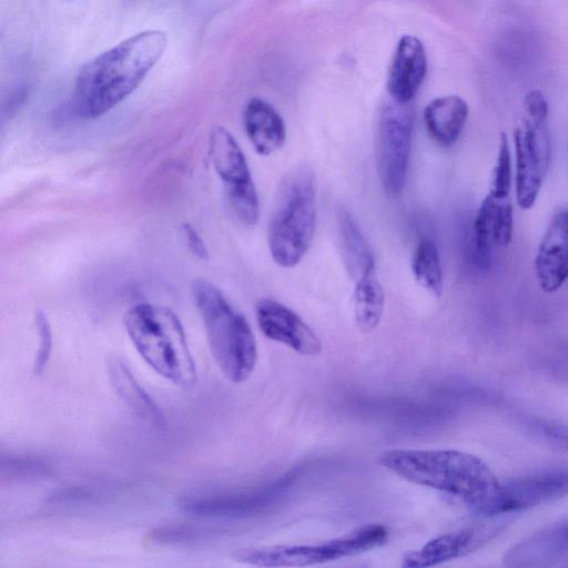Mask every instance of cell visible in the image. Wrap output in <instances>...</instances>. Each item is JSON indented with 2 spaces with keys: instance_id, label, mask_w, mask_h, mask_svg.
<instances>
[{
  "instance_id": "cell-1",
  "label": "cell",
  "mask_w": 568,
  "mask_h": 568,
  "mask_svg": "<svg viewBox=\"0 0 568 568\" xmlns=\"http://www.w3.org/2000/svg\"><path fill=\"white\" fill-rule=\"evenodd\" d=\"M166 43L163 31L144 30L88 61L75 79L73 112L82 119H95L112 110L142 83Z\"/></svg>"
},
{
  "instance_id": "cell-2",
  "label": "cell",
  "mask_w": 568,
  "mask_h": 568,
  "mask_svg": "<svg viewBox=\"0 0 568 568\" xmlns=\"http://www.w3.org/2000/svg\"><path fill=\"white\" fill-rule=\"evenodd\" d=\"M377 462L402 479L460 499L484 517L499 486L483 459L460 450L394 448L382 452Z\"/></svg>"
},
{
  "instance_id": "cell-3",
  "label": "cell",
  "mask_w": 568,
  "mask_h": 568,
  "mask_svg": "<svg viewBox=\"0 0 568 568\" xmlns=\"http://www.w3.org/2000/svg\"><path fill=\"white\" fill-rule=\"evenodd\" d=\"M123 323L140 355L158 374L185 388L195 385L196 368L184 328L171 308L139 303L126 310Z\"/></svg>"
},
{
  "instance_id": "cell-4",
  "label": "cell",
  "mask_w": 568,
  "mask_h": 568,
  "mask_svg": "<svg viewBox=\"0 0 568 568\" xmlns=\"http://www.w3.org/2000/svg\"><path fill=\"white\" fill-rule=\"evenodd\" d=\"M192 295L221 372L233 383L246 381L257 362V344L248 322L209 280H195Z\"/></svg>"
},
{
  "instance_id": "cell-5",
  "label": "cell",
  "mask_w": 568,
  "mask_h": 568,
  "mask_svg": "<svg viewBox=\"0 0 568 568\" xmlns=\"http://www.w3.org/2000/svg\"><path fill=\"white\" fill-rule=\"evenodd\" d=\"M316 227V193L313 171L292 169L281 181L267 227L268 250L285 268L297 265L307 253Z\"/></svg>"
},
{
  "instance_id": "cell-6",
  "label": "cell",
  "mask_w": 568,
  "mask_h": 568,
  "mask_svg": "<svg viewBox=\"0 0 568 568\" xmlns=\"http://www.w3.org/2000/svg\"><path fill=\"white\" fill-rule=\"evenodd\" d=\"M387 527L381 524L362 526L352 532L318 544L275 545L241 549L234 559L258 567H304L328 562L369 551L386 544Z\"/></svg>"
},
{
  "instance_id": "cell-7",
  "label": "cell",
  "mask_w": 568,
  "mask_h": 568,
  "mask_svg": "<svg viewBox=\"0 0 568 568\" xmlns=\"http://www.w3.org/2000/svg\"><path fill=\"white\" fill-rule=\"evenodd\" d=\"M209 155L223 183L231 215L244 226H254L260 217L257 191L241 146L224 126L216 125L212 129Z\"/></svg>"
},
{
  "instance_id": "cell-8",
  "label": "cell",
  "mask_w": 568,
  "mask_h": 568,
  "mask_svg": "<svg viewBox=\"0 0 568 568\" xmlns=\"http://www.w3.org/2000/svg\"><path fill=\"white\" fill-rule=\"evenodd\" d=\"M413 122L414 114L409 102L392 99L381 112L377 165L382 184L390 195L399 194L405 185L412 150Z\"/></svg>"
},
{
  "instance_id": "cell-9",
  "label": "cell",
  "mask_w": 568,
  "mask_h": 568,
  "mask_svg": "<svg viewBox=\"0 0 568 568\" xmlns=\"http://www.w3.org/2000/svg\"><path fill=\"white\" fill-rule=\"evenodd\" d=\"M516 156V200L523 210L536 203L548 171L551 158V142L547 121L526 120L514 131Z\"/></svg>"
},
{
  "instance_id": "cell-10",
  "label": "cell",
  "mask_w": 568,
  "mask_h": 568,
  "mask_svg": "<svg viewBox=\"0 0 568 568\" xmlns=\"http://www.w3.org/2000/svg\"><path fill=\"white\" fill-rule=\"evenodd\" d=\"M510 523L508 515L486 516L485 520L439 535L416 550L406 552L402 566L433 567L468 555L497 536Z\"/></svg>"
},
{
  "instance_id": "cell-11",
  "label": "cell",
  "mask_w": 568,
  "mask_h": 568,
  "mask_svg": "<svg viewBox=\"0 0 568 568\" xmlns=\"http://www.w3.org/2000/svg\"><path fill=\"white\" fill-rule=\"evenodd\" d=\"M568 494V469H555L499 481L488 516L510 515Z\"/></svg>"
},
{
  "instance_id": "cell-12",
  "label": "cell",
  "mask_w": 568,
  "mask_h": 568,
  "mask_svg": "<svg viewBox=\"0 0 568 568\" xmlns=\"http://www.w3.org/2000/svg\"><path fill=\"white\" fill-rule=\"evenodd\" d=\"M261 332L271 341L281 343L304 356L322 351L316 333L291 308L272 298H261L255 305Z\"/></svg>"
},
{
  "instance_id": "cell-13",
  "label": "cell",
  "mask_w": 568,
  "mask_h": 568,
  "mask_svg": "<svg viewBox=\"0 0 568 568\" xmlns=\"http://www.w3.org/2000/svg\"><path fill=\"white\" fill-rule=\"evenodd\" d=\"M535 271L546 293L558 291L568 280V209L552 215L538 246Z\"/></svg>"
},
{
  "instance_id": "cell-14",
  "label": "cell",
  "mask_w": 568,
  "mask_h": 568,
  "mask_svg": "<svg viewBox=\"0 0 568 568\" xmlns=\"http://www.w3.org/2000/svg\"><path fill=\"white\" fill-rule=\"evenodd\" d=\"M427 70L423 43L414 36L400 38L395 49L387 77L392 99L408 103L418 91Z\"/></svg>"
},
{
  "instance_id": "cell-15",
  "label": "cell",
  "mask_w": 568,
  "mask_h": 568,
  "mask_svg": "<svg viewBox=\"0 0 568 568\" xmlns=\"http://www.w3.org/2000/svg\"><path fill=\"white\" fill-rule=\"evenodd\" d=\"M513 230V205L507 199L499 200L488 193L477 211L474 224L475 244L480 258L487 262L494 247L507 245Z\"/></svg>"
},
{
  "instance_id": "cell-16",
  "label": "cell",
  "mask_w": 568,
  "mask_h": 568,
  "mask_svg": "<svg viewBox=\"0 0 568 568\" xmlns=\"http://www.w3.org/2000/svg\"><path fill=\"white\" fill-rule=\"evenodd\" d=\"M568 554V518L552 524L511 547L505 564L516 567L537 566Z\"/></svg>"
},
{
  "instance_id": "cell-17",
  "label": "cell",
  "mask_w": 568,
  "mask_h": 568,
  "mask_svg": "<svg viewBox=\"0 0 568 568\" xmlns=\"http://www.w3.org/2000/svg\"><path fill=\"white\" fill-rule=\"evenodd\" d=\"M244 131L255 152L267 156L286 141V128L278 112L266 101L252 98L243 111Z\"/></svg>"
},
{
  "instance_id": "cell-18",
  "label": "cell",
  "mask_w": 568,
  "mask_h": 568,
  "mask_svg": "<svg viewBox=\"0 0 568 568\" xmlns=\"http://www.w3.org/2000/svg\"><path fill=\"white\" fill-rule=\"evenodd\" d=\"M468 104L455 94L432 100L424 110V123L429 138L448 148L459 139L468 118Z\"/></svg>"
},
{
  "instance_id": "cell-19",
  "label": "cell",
  "mask_w": 568,
  "mask_h": 568,
  "mask_svg": "<svg viewBox=\"0 0 568 568\" xmlns=\"http://www.w3.org/2000/svg\"><path fill=\"white\" fill-rule=\"evenodd\" d=\"M342 257L354 283L376 276L373 251L358 224L346 210L338 213Z\"/></svg>"
},
{
  "instance_id": "cell-20",
  "label": "cell",
  "mask_w": 568,
  "mask_h": 568,
  "mask_svg": "<svg viewBox=\"0 0 568 568\" xmlns=\"http://www.w3.org/2000/svg\"><path fill=\"white\" fill-rule=\"evenodd\" d=\"M109 376L118 395L134 414L156 427L165 425L162 412L139 385L122 359L112 357L109 361Z\"/></svg>"
},
{
  "instance_id": "cell-21",
  "label": "cell",
  "mask_w": 568,
  "mask_h": 568,
  "mask_svg": "<svg viewBox=\"0 0 568 568\" xmlns=\"http://www.w3.org/2000/svg\"><path fill=\"white\" fill-rule=\"evenodd\" d=\"M353 310L357 327L363 332L374 331L381 323L385 294L377 277L354 283Z\"/></svg>"
},
{
  "instance_id": "cell-22",
  "label": "cell",
  "mask_w": 568,
  "mask_h": 568,
  "mask_svg": "<svg viewBox=\"0 0 568 568\" xmlns=\"http://www.w3.org/2000/svg\"><path fill=\"white\" fill-rule=\"evenodd\" d=\"M412 272L416 282L439 296L443 291V268L435 242L429 237L422 239L412 256Z\"/></svg>"
},
{
  "instance_id": "cell-23",
  "label": "cell",
  "mask_w": 568,
  "mask_h": 568,
  "mask_svg": "<svg viewBox=\"0 0 568 568\" xmlns=\"http://www.w3.org/2000/svg\"><path fill=\"white\" fill-rule=\"evenodd\" d=\"M511 181L513 173L509 142L507 135L501 133L489 194L499 200L508 199Z\"/></svg>"
},
{
  "instance_id": "cell-24",
  "label": "cell",
  "mask_w": 568,
  "mask_h": 568,
  "mask_svg": "<svg viewBox=\"0 0 568 568\" xmlns=\"http://www.w3.org/2000/svg\"><path fill=\"white\" fill-rule=\"evenodd\" d=\"M34 324L39 336V348L33 364V372L40 374L49 362L52 349V331L49 320L42 310L34 313Z\"/></svg>"
},
{
  "instance_id": "cell-25",
  "label": "cell",
  "mask_w": 568,
  "mask_h": 568,
  "mask_svg": "<svg viewBox=\"0 0 568 568\" xmlns=\"http://www.w3.org/2000/svg\"><path fill=\"white\" fill-rule=\"evenodd\" d=\"M181 234L189 251L199 260H209V250L199 231L189 222L181 224Z\"/></svg>"
},
{
  "instance_id": "cell-26",
  "label": "cell",
  "mask_w": 568,
  "mask_h": 568,
  "mask_svg": "<svg viewBox=\"0 0 568 568\" xmlns=\"http://www.w3.org/2000/svg\"><path fill=\"white\" fill-rule=\"evenodd\" d=\"M525 108L532 121H547L548 120V103L544 94L537 90H530L525 95Z\"/></svg>"
},
{
  "instance_id": "cell-27",
  "label": "cell",
  "mask_w": 568,
  "mask_h": 568,
  "mask_svg": "<svg viewBox=\"0 0 568 568\" xmlns=\"http://www.w3.org/2000/svg\"><path fill=\"white\" fill-rule=\"evenodd\" d=\"M545 435L557 445L568 449V427L560 424L548 423L542 426Z\"/></svg>"
}]
</instances>
